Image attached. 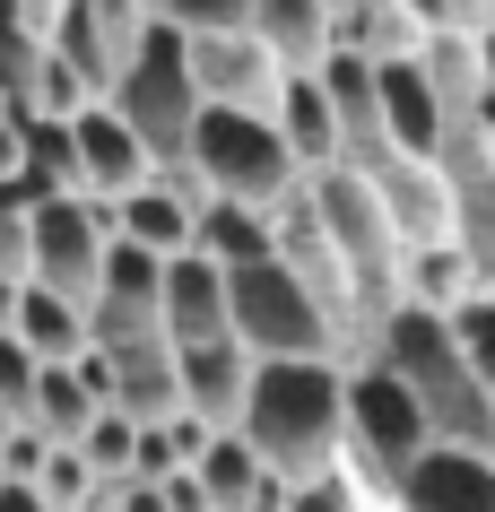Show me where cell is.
I'll return each instance as SVG.
<instances>
[{
    "mask_svg": "<svg viewBox=\"0 0 495 512\" xmlns=\"http://www.w3.org/2000/svg\"><path fill=\"white\" fill-rule=\"evenodd\" d=\"M287 486H330L348 469V365L339 356H287L252 374V408L235 426Z\"/></svg>",
    "mask_w": 495,
    "mask_h": 512,
    "instance_id": "1",
    "label": "cell"
},
{
    "mask_svg": "<svg viewBox=\"0 0 495 512\" xmlns=\"http://www.w3.org/2000/svg\"><path fill=\"white\" fill-rule=\"evenodd\" d=\"M9 426H18V408H9V400H0V443H9Z\"/></svg>",
    "mask_w": 495,
    "mask_h": 512,
    "instance_id": "39",
    "label": "cell"
},
{
    "mask_svg": "<svg viewBox=\"0 0 495 512\" xmlns=\"http://www.w3.org/2000/svg\"><path fill=\"white\" fill-rule=\"evenodd\" d=\"M478 122H487V131H495V87H487V105H478Z\"/></svg>",
    "mask_w": 495,
    "mask_h": 512,
    "instance_id": "40",
    "label": "cell"
},
{
    "mask_svg": "<svg viewBox=\"0 0 495 512\" xmlns=\"http://www.w3.org/2000/svg\"><path fill=\"white\" fill-rule=\"evenodd\" d=\"M113 113L139 131V148H148L157 174L192 165V131H200V113H209V96H200V79H192V35L157 18V27H148V53L131 61V79L113 87Z\"/></svg>",
    "mask_w": 495,
    "mask_h": 512,
    "instance_id": "5",
    "label": "cell"
},
{
    "mask_svg": "<svg viewBox=\"0 0 495 512\" xmlns=\"http://www.w3.org/2000/svg\"><path fill=\"white\" fill-rule=\"evenodd\" d=\"M192 252H209L218 270H235V261H261V252H278V235H270V209H244V200H209V209H200V235H192Z\"/></svg>",
    "mask_w": 495,
    "mask_h": 512,
    "instance_id": "24",
    "label": "cell"
},
{
    "mask_svg": "<svg viewBox=\"0 0 495 512\" xmlns=\"http://www.w3.org/2000/svg\"><path fill=\"white\" fill-rule=\"evenodd\" d=\"M165 270H174L165 252H148V243H131V235H113V252H105V296H96V313H87L96 348L165 330Z\"/></svg>",
    "mask_w": 495,
    "mask_h": 512,
    "instance_id": "12",
    "label": "cell"
},
{
    "mask_svg": "<svg viewBox=\"0 0 495 512\" xmlns=\"http://www.w3.org/2000/svg\"><path fill=\"white\" fill-rule=\"evenodd\" d=\"M426 79H435V96H443V113L461 122V113H478L487 105V53H478V35H461V27H443V35H426Z\"/></svg>",
    "mask_w": 495,
    "mask_h": 512,
    "instance_id": "22",
    "label": "cell"
},
{
    "mask_svg": "<svg viewBox=\"0 0 495 512\" xmlns=\"http://www.w3.org/2000/svg\"><path fill=\"white\" fill-rule=\"evenodd\" d=\"M165 339L174 348H209V339H235V304H226V270L209 252H183L165 270Z\"/></svg>",
    "mask_w": 495,
    "mask_h": 512,
    "instance_id": "16",
    "label": "cell"
},
{
    "mask_svg": "<svg viewBox=\"0 0 495 512\" xmlns=\"http://www.w3.org/2000/svg\"><path fill=\"white\" fill-rule=\"evenodd\" d=\"M105 417V400L79 382V365H44V382H35V400H27V417L18 426H44L53 443H87V426Z\"/></svg>",
    "mask_w": 495,
    "mask_h": 512,
    "instance_id": "23",
    "label": "cell"
},
{
    "mask_svg": "<svg viewBox=\"0 0 495 512\" xmlns=\"http://www.w3.org/2000/svg\"><path fill=\"white\" fill-rule=\"evenodd\" d=\"M113 408L139 417V426H157V417H183V348L148 330V339H113Z\"/></svg>",
    "mask_w": 495,
    "mask_h": 512,
    "instance_id": "13",
    "label": "cell"
},
{
    "mask_svg": "<svg viewBox=\"0 0 495 512\" xmlns=\"http://www.w3.org/2000/svg\"><path fill=\"white\" fill-rule=\"evenodd\" d=\"M148 9L183 35H244L252 27V0H148Z\"/></svg>",
    "mask_w": 495,
    "mask_h": 512,
    "instance_id": "29",
    "label": "cell"
},
{
    "mask_svg": "<svg viewBox=\"0 0 495 512\" xmlns=\"http://www.w3.org/2000/svg\"><path fill=\"white\" fill-rule=\"evenodd\" d=\"M70 131H79V165H87V200H96V209H122V200H131L139 183H148V174H157V165H148V148H139V131L131 122H122V113L113 105H87L79 122H70Z\"/></svg>",
    "mask_w": 495,
    "mask_h": 512,
    "instance_id": "14",
    "label": "cell"
},
{
    "mask_svg": "<svg viewBox=\"0 0 495 512\" xmlns=\"http://www.w3.org/2000/svg\"><path fill=\"white\" fill-rule=\"evenodd\" d=\"M18 304H27V278H18V270H0V330L18 322Z\"/></svg>",
    "mask_w": 495,
    "mask_h": 512,
    "instance_id": "37",
    "label": "cell"
},
{
    "mask_svg": "<svg viewBox=\"0 0 495 512\" xmlns=\"http://www.w3.org/2000/svg\"><path fill=\"white\" fill-rule=\"evenodd\" d=\"M87 105H96V96H87V79L53 53V44H44V70H35V113H53V122H79Z\"/></svg>",
    "mask_w": 495,
    "mask_h": 512,
    "instance_id": "30",
    "label": "cell"
},
{
    "mask_svg": "<svg viewBox=\"0 0 495 512\" xmlns=\"http://www.w3.org/2000/svg\"><path fill=\"white\" fill-rule=\"evenodd\" d=\"M0 512H53V495L35 478H0Z\"/></svg>",
    "mask_w": 495,
    "mask_h": 512,
    "instance_id": "35",
    "label": "cell"
},
{
    "mask_svg": "<svg viewBox=\"0 0 495 512\" xmlns=\"http://www.w3.org/2000/svg\"><path fill=\"white\" fill-rule=\"evenodd\" d=\"M435 452V426H426V408H417V391L391 365H348V469H357L374 495H400V478H409L417 460Z\"/></svg>",
    "mask_w": 495,
    "mask_h": 512,
    "instance_id": "7",
    "label": "cell"
},
{
    "mask_svg": "<svg viewBox=\"0 0 495 512\" xmlns=\"http://www.w3.org/2000/svg\"><path fill=\"white\" fill-rule=\"evenodd\" d=\"M27 131V183L35 191H87V165H79V131L53 122V113H18Z\"/></svg>",
    "mask_w": 495,
    "mask_h": 512,
    "instance_id": "26",
    "label": "cell"
},
{
    "mask_svg": "<svg viewBox=\"0 0 495 512\" xmlns=\"http://www.w3.org/2000/svg\"><path fill=\"white\" fill-rule=\"evenodd\" d=\"M391 504H400V512H495V460H487V452H452V443H435V452L400 478V495H391Z\"/></svg>",
    "mask_w": 495,
    "mask_h": 512,
    "instance_id": "17",
    "label": "cell"
},
{
    "mask_svg": "<svg viewBox=\"0 0 495 512\" xmlns=\"http://www.w3.org/2000/svg\"><path fill=\"white\" fill-rule=\"evenodd\" d=\"M252 374H261V356L244 339H209V348H183V408H192L200 426L235 434L252 408Z\"/></svg>",
    "mask_w": 495,
    "mask_h": 512,
    "instance_id": "15",
    "label": "cell"
},
{
    "mask_svg": "<svg viewBox=\"0 0 495 512\" xmlns=\"http://www.w3.org/2000/svg\"><path fill=\"white\" fill-rule=\"evenodd\" d=\"M192 79L209 105H235V113H278V96H287V61L261 44V35H192Z\"/></svg>",
    "mask_w": 495,
    "mask_h": 512,
    "instance_id": "11",
    "label": "cell"
},
{
    "mask_svg": "<svg viewBox=\"0 0 495 512\" xmlns=\"http://www.w3.org/2000/svg\"><path fill=\"white\" fill-rule=\"evenodd\" d=\"M79 452L96 460V478H131V469H139V417L105 408V417L87 426V443H79Z\"/></svg>",
    "mask_w": 495,
    "mask_h": 512,
    "instance_id": "28",
    "label": "cell"
},
{
    "mask_svg": "<svg viewBox=\"0 0 495 512\" xmlns=\"http://www.w3.org/2000/svg\"><path fill=\"white\" fill-rule=\"evenodd\" d=\"M44 460H53V434H44V426H9V443H0V478H44Z\"/></svg>",
    "mask_w": 495,
    "mask_h": 512,
    "instance_id": "33",
    "label": "cell"
},
{
    "mask_svg": "<svg viewBox=\"0 0 495 512\" xmlns=\"http://www.w3.org/2000/svg\"><path fill=\"white\" fill-rule=\"evenodd\" d=\"M105 252H113V217L87 191H35V287H53L79 313H96Z\"/></svg>",
    "mask_w": 495,
    "mask_h": 512,
    "instance_id": "8",
    "label": "cell"
},
{
    "mask_svg": "<svg viewBox=\"0 0 495 512\" xmlns=\"http://www.w3.org/2000/svg\"><path fill=\"white\" fill-rule=\"evenodd\" d=\"M35 382H44V356L18 339V330H0V400L27 417V400H35Z\"/></svg>",
    "mask_w": 495,
    "mask_h": 512,
    "instance_id": "32",
    "label": "cell"
},
{
    "mask_svg": "<svg viewBox=\"0 0 495 512\" xmlns=\"http://www.w3.org/2000/svg\"><path fill=\"white\" fill-rule=\"evenodd\" d=\"M296 512H357V504H348V486L330 478V486H304V495H296Z\"/></svg>",
    "mask_w": 495,
    "mask_h": 512,
    "instance_id": "36",
    "label": "cell"
},
{
    "mask_svg": "<svg viewBox=\"0 0 495 512\" xmlns=\"http://www.w3.org/2000/svg\"><path fill=\"white\" fill-rule=\"evenodd\" d=\"M374 365H391V374L417 391V408H426L435 443H452V452H487V460H495V391L478 382V365L461 356L452 313L400 304V313L383 322V339H374Z\"/></svg>",
    "mask_w": 495,
    "mask_h": 512,
    "instance_id": "2",
    "label": "cell"
},
{
    "mask_svg": "<svg viewBox=\"0 0 495 512\" xmlns=\"http://www.w3.org/2000/svg\"><path fill=\"white\" fill-rule=\"evenodd\" d=\"M192 165L200 183L218 191V200H244V209H287L313 174L296 165L287 131H278V113H235V105H209L192 131Z\"/></svg>",
    "mask_w": 495,
    "mask_h": 512,
    "instance_id": "4",
    "label": "cell"
},
{
    "mask_svg": "<svg viewBox=\"0 0 495 512\" xmlns=\"http://www.w3.org/2000/svg\"><path fill=\"white\" fill-rule=\"evenodd\" d=\"M9 330H18V339L44 356V365H79V356L96 348L87 313H79L70 296H53V287H35V278H27V304H18V322H9Z\"/></svg>",
    "mask_w": 495,
    "mask_h": 512,
    "instance_id": "21",
    "label": "cell"
},
{
    "mask_svg": "<svg viewBox=\"0 0 495 512\" xmlns=\"http://www.w3.org/2000/svg\"><path fill=\"white\" fill-rule=\"evenodd\" d=\"M435 174H443V200H452V243L469 252L478 287H495V131L478 113H461L443 131Z\"/></svg>",
    "mask_w": 495,
    "mask_h": 512,
    "instance_id": "10",
    "label": "cell"
},
{
    "mask_svg": "<svg viewBox=\"0 0 495 512\" xmlns=\"http://www.w3.org/2000/svg\"><path fill=\"white\" fill-rule=\"evenodd\" d=\"M148 27H157V9H148V0H61L53 53L87 79L96 105H113V87L131 79V61L148 53Z\"/></svg>",
    "mask_w": 495,
    "mask_h": 512,
    "instance_id": "9",
    "label": "cell"
},
{
    "mask_svg": "<svg viewBox=\"0 0 495 512\" xmlns=\"http://www.w3.org/2000/svg\"><path fill=\"white\" fill-rule=\"evenodd\" d=\"M469 296H487V287H478V270H469L461 243H426V252H409V304H426V313H461Z\"/></svg>",
    "mask_w": 495,
    "mask_h": 512,
    "instance_id": "25",
    "label": "cell"
},
{
    "mask_svg": "<svg viewBox=\"0 0 495 512\" xmlns=\"http://www.w3.org/2000/svg\"><path fill=\"white\" fill-rule=\"evenodd\" d=\"M252 35L287 70H322L339 53V0H252Z\"/></svg>",
    "mask_w": 495,
    "mask_h": 512,
    "instance_id": "18",
    "label": "cell"
},
{
    "mask_svg": "<svg viewBox=\"0 0 495 512\" xmlns=\"http://www.w3.org/2000/svg\"><path fill=\"white\" fill-rule=\"evenodd\" d=\"M278 131H287V148H296L304 174H330V165H339V105H330L322 70H296V79H287V96H278Z\"/></svg>",
    "mask_w": 495,
    "mask_h": 512,
    "instance_id": "20",
    "label": "cell"
},
{
    "mask_svg": "<svg viewBox=\"0 0 495 512\" xmlns=\"http://www.w3.org/2000/svg\"><path fill=\"white\" fill-rule=\"evenodd\" d=\"M478 53H487V79H495V18L478 27Z\"/></svg>",
    "mask_w": 495,
    "mask_h": 512,
    "instance_id": "38",
    "label": "cell"
},
{
    "mask_svg": "<svg viewBox=\"0 0 495 512\" xmlns=\"http://www.w3.org/2000/svg\"><path fill=\"white\" fill-rule=\"evenodd\" d=\"M261 478H270V460L252 452L244 434H218V443L200 452V486H209V504H218V512H244L252 495H261Z\"/></svg>",
    "mask_w": 495,
    "mask_h": 512,
    "instance_id": "27",
    "label": "cell"
},
{
    "mask_svg": "<svg viewBox=\"0 0 495 512\" xmlns=\"http://www.w3.org/2000/svg\"><path fill=\"white\" fill-rule=\"evenodd\" d=\"M452 339H461V356L478 365V382L495 391V287H487V296H469L461 313H452Z\"/></svg>",
    "mask_w": 495,
    "mask_h": 512,
    "instance_id": "31",
    "label": "cell"
},
{
    "mask_svg": "<svg viewBox=\"0 0 495 512\" xmlns=\"http://www.w3.org/2000/svg\"><path fill=\"white\" fill-rule=\"evenodd\" d=\"M226 304H235V339H244L261 365H287V356H339V365H348L339 322L313 304V287H304L278 252L235 261V270H226Z\"/></svg>",
    "mask_w": 495,
    "mask_h": 512,
    "instance_id": "6",
    "label": "cell"
},
{
    "mask_svg": "<svg viewBox=\"0 0 495 512\" xmlns=\"http://www.w3.org/2000/svg\"><path fill=\"white\" fill-rule=\"evenodd\" d=\"M313 200H322V226H330V243H339L348 278H357L365 339H383V322L409 304V235L391 226V209L374 200V183H357L348 165L313 174Z\"/></svg>",
    "mask_w": 495,
    "mask_h": 512,
    "instance_id": "3",
    "label": "cell"
},
{
    "mask_svg": "<svg viewBox=\"0 0 495 512\" xmlns=\"http://www.w3.org/2000/svg\"><path fill=\"white\" fill-rule=\"evenodd\" d=\"M27 183V131H18V113H0V191Z\"/></svg>",
    "mask_w": 495,
    "mask_h": 512,
    "instance_id": "34",
    "label": "cell"
},
{
    "mask_svg": "<svg viewBox=\"0 0 495 512\" xmlns=\"http://www.w3.org/2000/svg\"><path fill=\"white\" fill-rule=\"evenodd\" d=\"M383 113H391V139H400L409 157L435 165L452 113H443V96H435V79H426V61H417V53L409 61H383Z\"/></svg>",
    "mask_w": 495,
    "mask_h": 512,
    "instance_id": "19",
    "label": "cell"
}]
</instances>
